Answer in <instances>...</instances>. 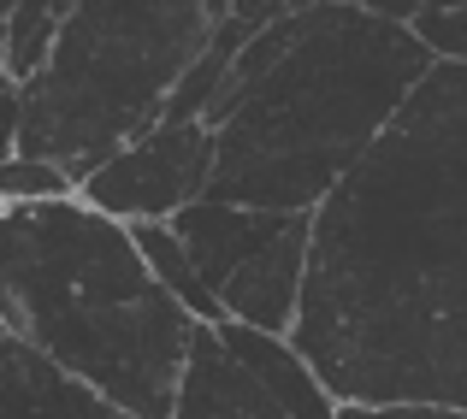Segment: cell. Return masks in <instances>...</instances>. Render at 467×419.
<instances>
[{"instance_id": "6da1fadb", "label": "cell", "mask_w": 467, "mask_h": 419, "mask_svg": "<svg viewBox=\"0 0 467 419\" xmlns=\"http://www.w3.org/2000/svg\"><path fill=\"white\" fill-rule=\"evenodd\" d=\"M290 342L343 408L467 414V66H432L314 213Z\"/></svg>"}, {"instance_id": "7a4b0ae2", "label": "cell", "mask_w": 467, "mask_h": 419, "mask_svg": "<svg viewBox=\"0 0 467 419\" xmlns=\"http://www.w3.org/2000/svg\"><path fill=\"white\" fill-rule=\"evenodd\" d=\"M432 66L414 30L349 0L254 30L202 118L219 142L207 201L319 213Z\"/></svg>"}, {"instance_id": "3957f363", "label": "cell", "mask_w": 467, "mask_h": 419, "mask_svg": "<svg viewBox=\"0 0 467 419\" xmlns=\"http://www.w3.org/2000/svg\"><path fill=\"white\" fill-rule=\"evenodd\" d=\"M0 325L137 419H171L202 331L154 283L130 225L78 195L0 207Z\"/></svg>"}, {"instance_id": "277c9868", "label": "cell", "mask_w": 467, "mask_h": 419, "mask_svg": "<svg viewBox=\"0 0 467 419\" xmlns=\"http://www.w3.org/2000/svg\"><path fill=\"white\" fill-rule=\"evenodd\" d=\"M231 0H78L36 83H24L18 154L71 183L166 125L171 89L207 54Z\"/></svg>"}, {"instance_id": "5b68a950", "label": "cell", "mask_w": 467, "mask_h": 419, "mask_svg": "<svg viewBox=\"0 0 467 419\" xmlns=\"http://www.w3.org/2000/svg\"><path fill=\"white\" fill-rule=\"evenodd\" d=\"M171 230L183 237L225 325H249V331H266V337L296 331L308 249H314V213L195 201L171 219Z\"/></svg>"}, {"instance_id": "8992f818", "label": "cell", "mask_w": 467, "mask_h": 419, "mask_svg": "<svg viewBox=\"0 0 467 419\" xmlns=\"http://www.w3.org/2000/svg\"><path fill=\"white\" fill-rule=\"evenodd\" d=\"M219 142L207 125H154L142 142L119 148L101 171L78 183V201L119 225H171L183 207L207 201Z\"/></svg>"}, {"instance_id": "52a82bcc", "label": "cell", "mask_w": 467, "mask_h": 419, "mask_svg": "<svg viewBox=\"0 0 467 419\" xmlns=\"http://www.w3.org/2000/svg\"><path fill=\"white\" fill-rule=\"evenodd\" d=\"M0 419H125L101 390L54 366L24 337H0Z\"/></svg>"}, {"instance_id": "ba28073f", "label": "cell", "mask_w": 467, "mask_h": 419, "mask_svg": "<svg viewBox=\"0 0 467 419\" xmlns=\"http://www.w3.org/2000/svg\"><path fill=\"white\" fill-rule=\"evenodd\" d=\"M171 419H290V414L243 373L237 354L219 342V331L202 325L190 342V361H183Z\"/></svg>"}, {"instance_id": "9c48e42d", "label": "cell", "mask_w": 467, "mask_h": 419, "mask_svg": "<svg viewBox=\"0 0 467 419\" xmlns=\"http://www.w3.org/2000/svg\"><path fill=\"white\" fill-rule=\"evenodd\" d=\"M219 342L237 354V366L278 402L290 419H337L343 402L326 390V378L308 366V354L296 349L290 337H266V331H249V325H213Z\"/></svg>"}, {"instance_id": "30bf717a", "label": "cell", "mask_w": 467, "mask_h": 419, "mask_svg": "<svg viewBox=\"0 0 467 419\" xmlns=\"http://www.w3.org/2000/svg\"><path fill=\"white\" fill-rule=\"evenodd\" d=\"M59 24H66V12L54 6V0H12L6 12V77L18 83H36V71L47 66V54H54L59 42Z\"/></svg>"}, {"instance_id": "8fae6325", "label": "cell", "mask_w": 467, "mask_h": 419, "mask_svg": "<svg viewBox=\"0 0 467 419\" xmlns=\"http://www.w3.org/2000/svg\"><path fill=\"white\" fill-rule=\"evenodd\" d=\"M78 195V183L54 166V159H30V154H12L0 166V207H36V201H66Z\"/></svg>"}, {"instance_id": "7c38bea8", "label": "cell", "mask_w": 467, "mask_h": 419, "mask_svg": "<svg viewBox=\"0 0 467 419\" xmlns=\"http://www.w3.org/2000/svg\"><path fill=\"white\" fill-rule=\"evenodd\" d=\"M18 130H24V89L6 77V30H0V166L18 154Z\"/></svg>"}, {"instance_id": "4fadbf2b", "label": "cell", "mask_w": 467, "mask_h": 419, "mask_svg": "<svg viewBox=\"0 0 467 419\" xmlns=\"http://www.w3.org/2000/svg\"><path fill=\"white\" fill-rule=\"evenodd\" d=\"M308 6H326V0H231V18H243L249 30H266V24L290 18V12H308Z\"/></svg>"}, {"instance_id": "5bb4252c", "label": "cell", "mask_w": 467, "mask_h": 419, "mask_svg": "<svg viewBox=\"0 0 467 419\" xmlns=\"http://www.w3.org/2000/svg\"><path fill=\"white\" fill-rule=\"evenodd\" d=\"M349 6H361V12H373V18H385V24H402L409 30L414 18H420L432 0H349Z\"/></svg>"}, {"instance_id": "9a60e30c", "label": "cell", "mask_w": 467, "mask_h": 419, "mask_svg": "<svg viewBox=\"0 0 467 419\" xmlns=\"http://www.w3.org/2000/svg\"><path fill=\"white\" fill-rule=\"evenodd\" d=\"M337 419H467L450 408H343Z\"/></svg>"}, {"instance_id": "2e32d148", "label": "cell", "mask_w": 467, "mask_h": 419, "mask_svg": "<svg viewBox=\"0 0 467 419\" xmlns=\"http://www.w3.org/2000/svg\"><path fill=\"white\" fill-rule=\"evenodd\" d=\"M6 12H12V0H0V24H6Z\"/></svg>"}, {"instance_id": "e0dca14e", "label": "cell", "mask_w": 467, "mask_h": 419, "mask_svg": "<svg viewBox=\"0 0 467 419\" xmlns=\"http://www.w3.org/2000/svg\"><path fill=\"white\" fill-rule=\"evenodd\" d=\"M125 419H137V414H125Z\"/></svg>"}]
</instances>
